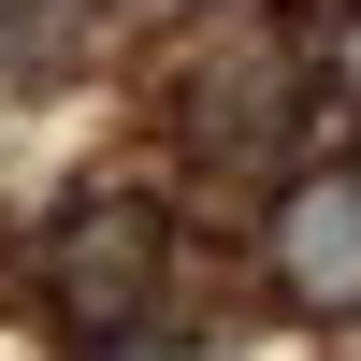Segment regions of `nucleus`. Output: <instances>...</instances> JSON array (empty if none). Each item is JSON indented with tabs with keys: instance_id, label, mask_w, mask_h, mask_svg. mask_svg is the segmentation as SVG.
Returning <instances> with one entry per match:
<instances>
[{
	"instance_id": "nucleus-3",
	"label": "nucleus",
	"mask_w": 361,
	"mask_h": 361,
	"mask_svg": "<svg viewBox=\"0 0 361 361\" xmlns=\"http://www.w3.org/2000/svg\"><path fill=\"white\" fill-rule=\"evenodd\" d=\"M116 361H202V347H159V333H130V347H116Z\"/></svg>"
},
{
	"instance_id": "nucleus-1",
	"label": "nucleus",
	"mask_w": 361,
	"mask_h": 361,
	"mask_svg": "<svg viewBox=\"0 0 361 361\" xmlns=\"http://www.w3.org/2000/svg\"><path fill=\"white\" fill-rule=\"evenodd\" d=\"M44 289H58V318H73L87 347H130L145 333V304H159V231L116 202V217H73L44 246Z\"/></svg>"
},
{
	"instance_id": "nucleus-2",
	"label": "nucleus",
	"mask_w": 361,
	"mask_h": 361,
	"mask_svg": "<svg viewBox=\"0 0 361 361\" xmlns=\"http://www.w3.org/2000/svg\"><path fill=\"white\" fill-rule=\"evenodd\" d=\"M275 260H289L304 304H361V188H304L289 231H275Z\"/></svg>"
}]
</instances>
